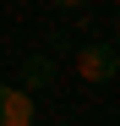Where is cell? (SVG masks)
Returning a JSON list of instances; mask_svg holds the SVG:
<instances>
[{
	"label": "cell",
	"mask_w": 120,
	"mask_h": 126,
	"mask_svg": "<svg viewBox=\"0 0 120 126\" xmlns=\"http://www.w3.org/2000/svg\"><path fill=\"white\" fill-rule=\"evenodd\" d=\"M120 71V49L109 38H87V44H76V77L82 82H115Z\"/></svg>",
	"instance_id": "obj_1"
},
{
	"label": "cell",
	"mask_w": 120,
	"mask_h": 126,
	"mask_svg": "<svg viewBox=\"0 0 120 126\" xmlns=\"http://www.w3.org/2000/svg\"><path fill=\"white\" fill-rule=\"evenodd\" d=\"M38 110H33V93L22 82H0V126H33Z\"/></svg>",
	"instance_id": "obj_2"
},
{
	"label": "cell",
	"mask_w": 120,
	"mask_h": 126,
	"mask_svg": "<svg viewBox=\"0 0 120 126\" xmlns=\"http://www.w3.org/2000/svg\"><path fill=\"white\" fill-rule=\"evenodd\" d=\"M49 82H55V55H49V49L22 55V88H27V93H44Z\"/></svg>",
	"instance_id": "obj_3"
},
{
	"label": "cell",
	"mask_w": 120,
	"mask_h": 126,
	"mask_svg": "<svg viewBox=\"0 0 120 126\" xmlns=\"http://www.w3.org/2000/svg\"><path fill=\"white\" fill-rule=\"evenodd\" d=\"M71 49V33H49V55H66Z\"/></svg>",
	"instance_id": "obj_4"
},
{
	"label": "cell",
	"mask_w": 120,
	"mask_h": 126,
	"mask_svg": "<svg viewBox=\"0 0 120 126\" xmlns=\"http://www.w3.org/2000/svg\"><path fill=\"white\" fill-rule=\"evenodd\" d=\"M55 6H60V11H82L87 0H55Z\"/></svg>",
	"instance_id": "obj_5"
},
{
	"label": "cell",
	"mask_w": 120,
	"mask_h": 126,
	"mask_svg": "<svg viewBox=\"0 0 120 126\" xmlns=\"http://www.w3.org/2000/svg\"><path fill=\"white\" fill-rule=\"evenodd\" d=\"M109 44H115V49H120V16H115V38H109Z\"/></svg>",
	"instance_id": "obj_6"
}]
</instances>
